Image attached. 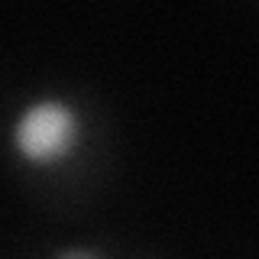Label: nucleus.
Here are the masks:
<instances>
[{
    "label": "nucleus",
    "mask_w": 259,
    "mask_h": 259,
    "mask_svg": "<svg viewBox=\"0 0 259 259\" xmlns=\"http://www.w3.org/2000/svg\"><path fill=\"white\" fill-rule=\"evenodd\" d=\"M81 143V117L59 97L32 101L13 123V149L29 165H59Z\"/></svg>",
    "instance_id": "1"
},
{
    "label": "nucleus",
    "mask_w": 259,
    "mask_h": 259,
    "mask_svg": "<svg viewBox=\"0 0 259 259\" xmlns=\"http://www.w3.org/2000/svg\"><path fill=\"white\" fill-rule=\"evenodd\" d=\"M59 259H97L94 253H88V249H65Z\"/></svg>",
    "instance_id": "2"
}]
</instances>
